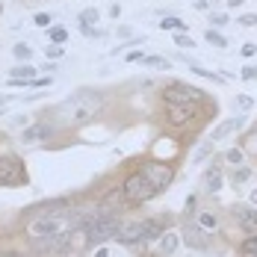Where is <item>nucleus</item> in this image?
Returning a JSON list of instances; mask_svg holds the SVG:
<instances>
[{
    "label": "nucleus",
    "mask_w": 257,
    "mask_h": 257,
    "mask_svg": "<svg viewBox=\"0 0 257 257\" xmlns=\"http://www.w3.org/2000/svg\"><path fill=\"white\" fill-rule=\"evenodd\" d=\"M101 106H103V98L98 92L83 89V92H74L68 101L59 103L56 115H59V121L68 124V127H83V124H89V121L101 112Z\"/></svg>",
    "instance_id": "f257e3e1"
},
{
    "label": "nucleus",
    "mask_w": 257,
    "mask_h": 257,
    "mask_svg": "<svg viewBox=\"0 0 257 257\" xmlns=\"http://www.w3.org/2000/svg\"><path fill=\"white\" fill-rule=\"evenodd\" d=\"M121 195H124L127 204H145V201H151L157 195V189L142 172H133V175L124 180V186H121Z\"/></svg>",
    "instance_id": "f03ea898"
},
{
    "label": "nucleus",
    "mask_w": 257,
    "mask_h": 257,
    "mask_svg": "<svg viewBox=\"0 0 257 257\" xmlns=\"http://www.w3.org/2000/svg\"><path fill=\"white\" fill-rule=\"evenodd\" d=\"M201 98H204V92L195 86H186V83H169L163 89V101L169 106H198Z\"/></svg>",
    "instance_id": "7ed1b4c3"
},
{
    "label": "nucleus",
    "mask_w": 257,
    "mask_h": 257,
    "mask_svg": "<svg viewBox=\"0 0 257 257\" xmlns=\"http://www.w3.org/2000/svg\"><path fill=\"white\" fill-rule=\"evenodd\" d=\"M27 180L24 163L15 154H3L0 157V186H21Z\"/></svg>",
    "instance_id": "20e7f679"
},
{
    "label": "nucleus",
    "mask_w": 257,
    "mask_h": 257,
    "mask_svg": "<svg viewBox=\"0 0 257 257\" xmlns=\"http://www.w3.org/2000/svg\"><path fill=\"white\" fill-rule=\"evenodd\" d=\"M145 178L154 183L157 192H163V189H169V183L175 180V169L169 166V163H157V160H151V163H145L142 169H139Z\"/></svg>",
    "instance_id": "39448f33"
},
{
    "label": "nucleus",
    "mask_w": 257,
    "mask_h": 257,
    "mask_svg": "<svg viewBox=\"0 0 257 257\" xmlns=\"http://www.w3.org/2000/svg\"><path fill=\"white\" fill-rule=\"evenodd\" d=\"M231 213H233V219L239 222V228L248 236H254L257 233V210H251V207H245V204H233Z\"/></svg>",
    "instance_id": "423d86ee"
},
{
    "label": "nucleus",
    "mask_w": 257,
    "mask_h": 257,
    "mask_svg": "<svg viewBox=\"0 0 257 257\" xmlns=\"http://www.w3.org/2000/svg\"><path fill=\"white\" fill-rule=\"evenodd\" d=\"M195 115H198V106H169V124H175V127L189 124Z\"/></svg>",
    "instance_id": "0eeeda50"
},
{
    "label": "nucleus",
    "mask_w": 257,
    "mask_h": 257,
    "mask_svg": "<svg viewBox=\"0 0 257 257\" xmlns=\"http://www.w3.org/2000/svg\"><path fill=\"white\" fill-rule=\"evenodd\" d=\"M142 225V236H145V242H151V239H163V233H166V219H142L139 222Z\"/></svg>",
    "instance_id": "6e6552de"
},
{
    "label": "nucleus",
    "mask_w": 257,
    "mask_h": 257,
    "mask_svg": "<svg viewBox=\"0 0 257 257\" xmlns=\"http://www.w3.org/2000/svg\"><path fill=\"white\" fill-rule=\"evenodd\" d=\"M118 242H124V245H139V242H145V236H142V225H139V222H130V225H121V233H118Z\"/></svg>",
    "instance_id": "1a4fd4ad"
},
{
    "label": "nucleus",
    "mask_w": 257,
    "mask_h": 257,
    "mask_svg": "<svg viewBox=\"0 0 257 257\" xmlns=\"http://www.w3.org/2000/svg\"><path fill=\"white\" fill-rule=\"evenodd\" d=\"M51 133H53L51 124H33V127H27L24 133H21V139H24V142H39V139H48Z\"/></svg>",
    "instance_id": "9d476101"
},
{
    "label": "nucleus",
    "mask_w": 257,
    "mask_h": 257,
    "mask_svg": "<svg viewBox=\"0 0 257 257\" xmlns=\"http://www.w3.org/2000/svg\"><path fill=\"white\" fill-rule=\"evenodd\" d=\"M186 245L192 248H207V236H204V228H195V225H186Z\"/></svg>",
    "instance_id": "9b49d317"
},
{
    "label": "nucleus",
    "mask_w": 257,
    "mask_h": 257,
    "mask_svg": "<svg viewBox=\"0 0 257 257\" xmlns=\"http://www.w3.org/2000/svg\"><path fill=\"white\" fill-rule=\"evenodd\" d=\"M178 233H163V239H160V254L163 257H172L178 251Z\"/></svg>",
    "instance_id": "f8f14e48"
},
{
    "label": "nucleus",
    "mask_w": 257,
    "mask_h": 257,
    "mask_svg": "<svg viewBox=\"0 0 257 257\" xmlns=\"http://www.w3.org/2000/svg\"><path fill=\"white\" fill-rule=\"evenodd\" d=\"M236 127H239V121H236V118H228V121H222L219 127L210 133V142H216V139H225V136H228V133H233Z\"/></svg>",
    "instance_id": "ddd939ff"
},
{
    "label": "nucleus",
    "mask_w": 257,
    "mask_h": 257,
    "mask_svg": "<svg viewBox=\"0 0 257 257\" xmlns=\"http://www.w3.org/2000/svg\"><path fill=\"white\" fill-rule=\"evenodd\" d=\"M33 74H36V68H30V65H18V68H12L9 80H36Z\"/></svg>",
    "instance_id": "4468645a"
},
{
    "label": "nucleus",
    "mask_w": 257,
    "mask_h": 257,
    "mask_svg": "<svg viewBox=\"0 0 257 257\" xmlns=\"http://www.w3.org/2000/svg\"><path fill=\"white\" fill-rule=\"evenodd\" d=\"M207 189H210V192H219V189H222V172H219V169H213V172L207 175Z\"/></svg>",
    "instance_id": "2eb2a0df"
},
{
    "label": "nucleus",
    "mask_w": 257,
    "mask_h": 257,
    "mask_svg": "<svg viewBox=\"0 0 257 257\" xmlns=\"http://www.w3.org/2000/svg\"><path fill=\"white\" fill-rule=\"evenodd\" d=\"M160 30H178V33H183L186 24H183L180 18H163V21H160Z\"/></svg>",
    "instance_id": "dca6fc26"
},
{
    "label": "nucleus",
    "mask_w": 257,
    "mask_h": 257,
    "mask_svg": "<svg viewBox=\"0 0 257 257\" xmlns=\"http://www.w3.org/2000/svg\"><path fill=\"white\" fill-rule=\"evenodd\" d=\"M207 42H210V45H216V48H225V45H228V42H225V36H222V33H216V30H210V27H207Z\"/></svg>",
    "instance_id": "f3484780"
},
{
    "label": "nucleus",
    "mask_w": 257,
    "mask_h": 257,
    "mask_svg": "<svg viewBox=\"0 0 257 257\" xmlns=\"http://www.w3.org/2000/svg\"><path fill=\"white\" fill-rule=\"evenodd\" d=\"M198 225H201L204 231H216V216H213V213H201V216H198Z\"/></svg>",
    "instance_id": "a211bd4d"
},
{
    "label": "nucleus",
    "mask_w": 257,
    "mask_h": 257,
    "mask_svg": "<svg viewBox=\"0 0 257 257\" xmlns=\"http://www.w3.org/2000/svg\"><path fill=\"white\" fill-rule=\"evenodd\" d=\"M80 21H83V27H92L98 21V9H83L80 12Z\"/></svg>",
    "instance_id": "6ab92c4d"
},
{
    "label": "nucleus",
    "mask_w": 257,
    "mask_h": 257,
    "mask_svg": "<svg viewBox=\"0 0 257 257\" xmlns=\"http://www.w3.org/2000/svg\"><path fill=\"white\" fill-rule=\"evenodd\" d=\"M65 39H68V30H65V27H53L51 30V42L53 45H62Z\"/></svg>",
    "instance_id": "aec40b11"
},
{
    "label": "nucleus",
    "mask_w": 257,
    "mask_h": 257,
    "mask_svg": "<svg viewBox=\"0 0 257 257\" xmlns=\"http://www.w3.org/2000/svg\"><path fill=\"white\" fill-rule=\"evenodd\" d=\"M242 251H245L248 257H257V233H254V236H248V239L242 242Z\"/></svg>",
    "instance_id": "412c9836"
},
{
    "label": "nucleus",
    "mask_w": 257,
    "mask_h": 257,
    "mask_svg": "<svg viewBox=\"0 0 257 257\" xmlns=\"http://www.w3.org/2000/svg\"><path fill=\"white\" fill-rule=\"evenodd\" d=\"M175 45H178V48H195V42H192L186 33H178V36H175Z\"/></svg>",
    "instance_id": "4be33fe9"
},
{
    "label": "nucleus",
    "mask_w": 257,
    "mask_h": 257,
    "mask_svg": "<svg viewBox=\"0 0 257 257\" xmlns=\"http://www.w3.org/2000/svg\"><path fill=\"white\" fill-rule=\"evenodd\" d=\"M225 160H228V163H233V166H239V163H242V151H239V148H231V151L225 154Z\"/></svg>",
    "instance_id": "5701e85b"
},
{
    "label": "nucleus",
    "mask_w": 257,
    "mask_h": 257,
    "mask_svg": "<svg viewBox=\"0 0 257 257\" xmlns=\"http://www.w3.org/2000/svg\"><path fill=\"white\" fill-rule=\"evenodd\" d=\"M33 21H36V27H51V15H48V12H39V15H36V18H33Z\"/></svg>",
    "instance_id": "b1692460"
},
{
    "label": "nucleus",
    "mask_w": 257,
    "mask_h": 257,
    "mask_svg": "<svg viewBox=\"0 0 257 257\" xmlns=\"http://www.w3.org/2000/svg\"><path fill=\"white\" fill-rule=\"evenodd\" d=\"M142 62H145V65H163V68H169V62H166L163 56H145Z\"/></svg>",
    "instance_id": "393cba45"
},
{
    "label": "nucleus",
    "mask_w": 257,
    "mask_h": 257,
    "mask_svg": "<svg viewBox=\"0 0 257 257\" xmlns=\"http://www.w3.org/2000/svg\"><path fill=\"white\" fill-rule=\"evenodd\" d=\"M12 53H15L18 59H30V48H27V45H15V48H12Z\"/></svg>",
    "instance_id": "a878e982"
},
{
    "label": "nucleus",
    "mask_w": 257,
    "mask_h": 257,
    "mask_svg": "<svg viewBox=\"0 0 257 257\" xmlns=\"http://www.w3.org/2000/svg\"><path fill=\"white\" fill-rule=\"evenodd\" d=\"M48 56H51V59H56V56H62V53H65V48H62V45H48Z\"/></svg>",
    "instance_id": "bb28decb"
},
{
    "label": "nucleus",
    "mask_w": 257,
    "mask_h": 257,
    "mask_svg": "<svg viewBox=\"0 0 257 257\" xmlns=\"http://www.w3.org/2000/svg\"><path fill=\"white\" fill-rule=\"evenodd\" d=\"M210 151H213V142H204V145H201V148H198V154H195V160H198V163H201V160H204V157L210 154Z\"/></svg>",
    "instance_id": "cd10ccee"
},
{
    "label": "nucleus",
    "mask_w": 257,
    "mask_h": 257,
    "mask_svg": "<svg viewBox=\"0 0 257 257\" xmlns=\"http://www.w3.org/2000/svg\"><path fill=\"white\" fill-rule=\"evenodd\" d=\"M239 24H242V27H257V15H254V12L242 15V18H239Z\"/></svg>",
    "instance_id": "c85d7f7f"
},
{
    "label": "nucleus",
    "mask_w": 257,
    "mask_h": 257,
    "mask_svg": "<svg viewBox=\"0 0 257 257\" xmlns=\"http://www.w3.org/2000/svg\"><path fill=\"white\" fill-rule=\"evenodd\" d=\"M248 178H251V172H248V169H239V172L233 175V183H242V180H248Z\"/></svg>",
    "instance_id": "c756f323"
},
{
    "label": "nucleus",
    "mask_w": 257,
    "mask_h": 257,
    "mask_svg": "<svg viewBox=\"0 0 257 257\" xmlns=\"http://www.w3.org/2000/svg\"><path fill=\"white\" fill-rule=\"evenodd\" d=\"M242 77H245V80H257V68H254V65L242 68Z\"/></svg>",
    "instance_id": "7c9ffc66"
},
{
    "label": "nucleus",
    "mask_w": 257,
    "mask_h": 257,
    "mask_svg": "<svg viewBox=\"0 0 257 257\" xmlns=\"http://www.w3.org/2000/svg\"><path fill=\"white\" fill-rule=\"evenodd\" d=\"M142 59H145V56H142L139 51H130L127 53V62H142Z\"/></svg>",
    "instance_id": "2f4dec72"
},
{
    "label": "nucleus",
    "mask_w": 257,
    "mask_h": 257,
    "mask_svg": "<svg viewBox=\"0 0 257 257\" xmlns=\"http://www.w3.org/2000/svg\"><path fill=\"white\" fill-rule=\"evenodd\" d=\"M210 21H213V24H216V27H222V24H228V15H213Z\"/></svg>",
    "instance_id": "473e14b6"
},
{
    "label": "nucleus",
    "mask_w": 257,
    "mask_h": 257,
    "mask_svg": "<svg viewBox=\"0 0 257 257\" xmlns=\"http://www.w3.org/2000/svg\"><path fill=\"white\" fill-rule=\"evenodd\" d=\"M257 53V45H245V48H242V56H254Z\"/></svg>",
    "instance_id": "72a5a7b5"
},
{
    "label": "nucleus",
    "mask_w": 257,
    "mask_h": 257,
    "mask_svg": "<svg viewBox=\"0 0 257 257\" xmlns=\"http://www.w3.org/2000/svg\"><path fill=\"white\" fill-rule=\"evenodd\" d=\"M236 103H239L242 109H248V106H251V98H236Z\"/></svg>",
    "instance_id": "f704fd0d"
},
{
    "label": "nucleus",
    "mask_w": 257,
    "mask_h": 257,
    "mask_svg": "<svg viewBox=\"0 0 257 257\" xmlns=\"http://www.w3.org/2000/svg\"><path fill=\"white\" fill-rule=\"evenodd\" d=\"M109 15H112V18H118V15H121V6H118V3H112V9H109Z\"/></svg>",
    "instance_id": "c9c22d12"
},
{
    "label": "nucleus",
    "mask_w": 257,
    "mask_h": 257,
    "mask_svg": "<svg viewBox=\"0 0 257 257\" xmlns=\"http://www.w3.org/2000/svg\"><path fill=\"white\" fill-rule=\"evenodd\" d=\"M95 257H109V251H106V248H98V254Z\"/></svg>",
    "instance_id": "e433bc0d"
},
{
    "label": "nucleus",
    "mask_w": 257,
    "mask_h": 257,
    "mask_svg": "<svg viewBox=\"0 0 257 257\" xmlns=\"http://www.w3.org/2000/svg\"><path fill=\"white\" fill-rule=\"evenodd\" d=\"M239 3H245V0H228V6H239Z\"/></svg>",
    "instance_id": "4c0bfd02"
},
{
    "label": "nucleus",
    "mask_w": 257,
    "mask_h": 257,
    "mask_svg": "<svg viewBox=\"0 0 257 257\" xmlns=\"http://www.w3.org/2000/svg\"><path fill=\"white\" fill-rule=\"evenodd\" d=\"M251 204H257V189L251 192Z\"/></svg>",
    "instance_id": "58836bf2"
},
{
    "label": "nucleus",
    "mask_w": 257,
    "mask_h": 257,
    "mask_svg": "<svg viewBox=\"0 0 257 257\" xmlns=\"http://www.w3.org/2000/svg\"><path fill=\"white\" fill-rule=\"evenodd\" d=\"M3 103H6V98H0V106H3Z\"/></svg>",
    "instance_id": "ea45409f"
}]
</instances>
